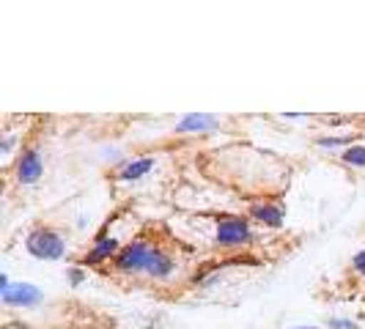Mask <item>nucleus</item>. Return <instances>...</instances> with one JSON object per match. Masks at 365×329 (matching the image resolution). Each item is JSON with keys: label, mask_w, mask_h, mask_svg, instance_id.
I'll return each mask as SVG.
<instances>
[{"label": "nucleus", "mask_w": 365, "mask_h": 329, "mask_svg": "<svg viewBox=\"0 0 365 329\" xmlns=\"http://www.w3.org/2000/svg\"><path fill=\"white\" fill-rule=\"evenodd\" d=\"M173 272V261L170 256H165L160 250H151V256H148V263H146V274L148 277H157V280H163L168 274Z\"/></svg>", "instance_id": "obj_9"}, {"label": "nucleus", "mask_w": 365, "mask_h": 329, "mask_svg": "<svg viewBox=\"0 0 365 329\" xmlns=\"http://www.w3.org/2000/svg\"><path fill=\"white\" fill-rule=\"evenodd\" d=\"M253 239L247 219L242 217H220L217 222V244L220 247H239Z\"/></svg>", "instance_id": "obj_2"}, {"label": "nucleus", "mask_w": 365, "mask_h": 329, "mask_svg": "<svg viewBox=\"0 0 365 329\" xmlns=\"http://www.w3.org/2000/svg\"><path fill=\"white\" fill-rule=\"evenodd\" d=\"M217 118L215 115H203V113H190L179 121L176 132H203V129H215Z\"/></svg>", "instance_id": "obj_8"}, {"label": "nucleus", "mask_w": 365, "mask_h": 329, "mask_svg": "<svg viewBox=\"0 0 365 329\" xmlns=\"http://www.w3.org/2000/svg\"><path fill=\"white\" fill-rule=\"evenodd\" d=\"M154 167V160L151 157H143V160H135V162H127L121 167V173H118V179L121 182H135V179H140V176H146L148 170Z\"/></svg>", "instance_id": "obj_10"}, {"label": "nucleus", "mask_w": 365, "mask_h": 329, "mask_svg": "<svg viewBox=\"0 0 365 329\" xmlns=\"http://www.w3.org/2000/svg\"><path fill=\"white\" fill-rule=\"evenodd\" d=\"M121 253L118 250V241L115 239H99L96 244H93V250L88 253V256L83 258V266H96V263H102V261H108V258H115Z\"/></svg>", "instance_id": "obj_6"}, {"label": "nucleus", "mask_w": 365, "mask_h": 329, "mask_svg": "<svg viewBox=\"0 0 365 329\" xmlns=\"http://www.w3.org/2000/svg\"><path fill=\"white\" fill-rule=\"evenodd\" d=\"M41 288L31 286V283H17V286H9L3 288V302L11 305V308H34L41 302Z\"/></svg>", "instance_id": "obj_4"}, {"label": "nucleus", "mask_w": 365, "mask_h": 329, "mask_svg": "<svg viewBox=\"0 0 365 329\" xmlns=\"http://www.w3.org/2000/svg\"><path fill=\"white\" fill-rule=\"evenodd\" d=\"M41 170H44V164H41L38 148H28L17 162V182L19 184H36L38 179H41Z\"/></svg>", "instance_id": "obj_5"}, {"label": "nucleus", "mask_w": 365, "mask_h": 329, "mask_svg": "<svg viewBox=\"0 0 365 329\" xmlns=\"http://www.w3.org/2000/svg\"><path fill=\"white\" fill-rule=\"evenodd\" d=\"M299 329H316V327H299Z\"/></svg>", "instance_id": "obj_16"}, {"label": "nucleus", "mask_w": 365, "mask_h": 329, "mask_svg": "<svg viewBox=\"0 0 365 329\" xmlns=\"http://www.w3.org/2000/svg\"><path fill=\"white\" fill-rule=\"evenodd\" d=\"M151 250H154V247H148L143 239L129 241L127 247L115 256V266H118L121 272H146V263H148Z\"/></svg>", "instance_id": "obj_3"}, {"label": "nucleus", "mask_w": 365, "mask_h": 329, "mask_svg": "<svg viewBox=\"0 0 365 329\" xmlns=\"http://www.w3.org/2000/svg\"><path fill=\"white\" fill-rule=\"evenodd\" d=\"M327 327L329 329H354V321H349V318H329Z\"/></svg>", "instance_id": "obj_13"}, {"label": "nucleus", "mask_w": 365, "mask_h": 329, "mask_svg": "<svg viewBox=\"0 0 365 329\" xmlns=\"http://www.w3.org/2000/svg\"><path fill=\"white\" fill-rule=\"evenodd\" d=\"M351 266H354V269H357V272H360L365 277V250H360L357 256L351 258Z\"/></svg>", "instance_id": "obj_14"}, {"label": "nucleus", "mask_w": 365, "mask_h": 329, "mask_svg": "<svg viewBox=\"0 0 365 329\" xmlns=\"http://www.w3.org/2000/svg\"><path fill=\"white\" fill-rule=\"evenodd\" d=\"M344 162L354 164V167H365V146H351L344 151Z\"/></svg>", "instance_id": "obj_11"}, {"label": "nucleus", "mask_w": 365, "mask_h": 329, "mask_svg": "<svg viewBox=\"0 0 365 329\" xmlns=\"http://www.w3.org/2000/svg\"><path fill=\"white\" fill-rule=\"evenodd\" d=\"M344 143H351V140H349V137H322V140H319V146H324V148L344 146Z\"/></svg>", "instance_id": "obj_12"}, {"label": "nucleus", "mask_w": 365, "mask_h": 329, "mask_svg": "<svg viewBox=\"0 0 365 329\" xmlns=\"http://www.w3.org/2000/svg\"><path fill=\"white\" fill-rule=\"evenodd\" d=\"M250 214L256 219H261L264 225H269V228H280L283 225V209L274 206V203H253L250 206Z\"/></svg>", "instance_id": "obj_7"}, {"label": "nucleus", "mask_w": 365, "mask_h": 329, "mask_svg": "<svg viewBox=\"0 0 365 329\" xmlns=\"http://www.w3.org/2000/svg\"><path fill=\"white\" fill-rule=\"evenodd\" d=\"M69 280H72V286H80L86 280V274H83V269H69Z\"/></svg>", "instance_id": "obj_15"}, {"label": "nucleus", "mask_w": 365, "mask_h": 329, "mask_svg": "<svg viewBox=\"0 0 365 329\" xmlns=\"http://www.w3.org/2000/svg\"><path fill=\"white\" fill-rule=\"evenodd\" d=\"M25 247L38 261H61L63 253H66L63 239L58 236L55 231H50V228H34L25 239Z\"/></svg>", "instance_id": "obj_1"}]
</instances>
